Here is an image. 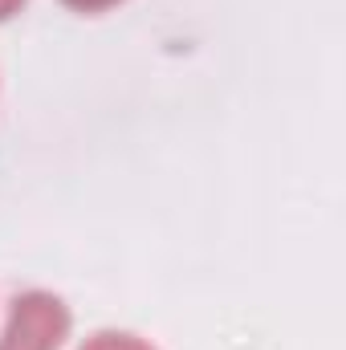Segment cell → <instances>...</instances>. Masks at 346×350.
Wrapping results in <instances>:
<instances>
[{"mask_svg":"<svg viewBox=\"0 0 346 350\" xmlns=\"http://www.w3.org/2000/svg\"><path fill=\"white\" fill-rule=\"evenodd\" d=\"M74 8H106V4H114V0H70Z\"/></svg>","mask_w":346,"mask_h":350,"instance_id":"obj_3","label":"cell"},{"mask_svg":"<svg viewBox=\"0 0 346 350\" xmlns=\"http://www.w3.org/2000/svg\"><path fill=\"white\" fill-rule=\"evenodd\" d=\"M82 350H151V347L139 342V338H131V334H110L106 330V334H94Z\"/></svg>","mask_w":346,"mask_h":350,"instance_id":"obj_2","label":"cell"},{"mask_svg":"<svg viewBox=\"0 0 346 350\" xmlns=\"http://www.w3.org/2000/svg\"><path fill=\"white\" fill-rule=\"evenodd\" d=\"M16 4H21V0H0V16H8V12H12Z\"/></svg>","mask_w":346,"mask_h":350,"instance_id":"obj_4","label":"cell"},{"mask_svg":"<svg viewBox=\"0 0 346 350\" xmlns=\"http://www.w3.org/2000/svg\"><path fill=\"white\" fill-rule=\"evenodd\" d=\"M70 314L57 297L49 293H25L12 301L8 326L0 334V350H57L66 338Z\"/></svg>","mask_w":346,"mask_h":350,"instance_id":"obj_1","label":"cell"}]
</instances>
